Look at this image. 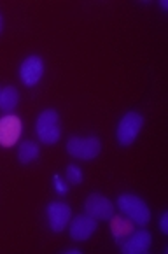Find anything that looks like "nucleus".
Segmentation results:
<instances>
[{
    "mask_svg": "<svg viewBox=\"0 0 168 254\" xmlns=\"http://www.w3.org/2000/svg\"><path fill=\"white\" fill-rule=\"evenodd\" d=\"M117 207H119L121 214L126 216L133 224L146 226L151 221V210L147 207V203L133 193L121 194L119 198H117Z\"/></svg>",
    "mask_w": 168,
    "mask_h": 254,
    "instance_id": "obj_1",
    "label": "nucleus"
},
{
    "mask_svg": "<svg viewBox=\"0 0 168 254\" xmlns=\"http://www.w3.org/2000/svg\"><path fill=\"white\" fill-rule=\"evenodd\" d=\"M35 131L42 144L53 146L60 140L61 128H60V114L55 109H46L39 114L37 123H35Z\"/></svg>",
    "mask_w": 168,
    "mask_h": 254,
    "instance_id": "obj_2",
    "label": "nucleus"
},
{
    "mask_svg": "<svg viewBox=\"0 0 168 254\" xmlns=\"http://www.w3.org/2000/svg\"><path fill=\"white\" fill-rule=\"evenodd\" d=\"M144 127V118L142 114H138L135 111H130L126 112L121 121L117 123V128H116V138L119 146L123 147H128L135 142V138L138 137L140 130Z\"/></svg>",
    "mask_w": 168,
    "mask_h": 254,
    "instance_id": "obj_3",
    "label": "nucleus"
},
{
    "mask_svg": "<svg viewBox=\"0 0 168 254\" xmlns=\"http://www.w3.org/2000/svg\"><path fill=\"white\" fill-rule=\"evenodd\" d=\"M67 151L70 156L77 158V160L90 161L100 154L102 142L98 137H70L67 140Z\"/></svg>",
    "mask_w": 168,
    "mask_h": 254,
    "instance_id": "obj_4",
    "label": "nucleus"
},
{
    "mask_svg": "<svg viewBox=\"0 0 168 254\" xmlns=\"http://www.w3.org/2000/svg\"><path fill=\"white\" fill-rule=\"evenodd\" d=\"M84 214L97 221H109L114 216V203L100 193H91L84 202Z\"/></svg>",
    "mask_w": 168,
    "mask_h": 254,
    "instance_id": "obj_5",
    "label": "nucleus"
},
{
    "mask_svg": "<svg viewBox=\"0 0 168 254\" xmlns=\"http://www.w3.org/2000/svg\"><path fill=\"white\" fill-rule=\"evenodd\" d=\"M46 216H48V223L51 232L60 233L68 226L72 219V209L68 203L65 202H51L46 209Z\"/></svg>",
    "mask_w": 168,
    "mask_h": 254,
    "instance_id": "obj_6",
    "label": "nucleus"
},
{
    "mask_svg": "<svg viewBox=\"0 0 168 254\" xmlns=\"http://www.w3.org/2000/svg\"><path fill=\"white\" fill-rule=\"evenodd\" d=\"M42 75H44V62H42L41 56H26L25 60L21 62V65H19V79H21L25 86H35L42 79Z\"/></svg>",
    "mask_w": 168,
    "mask_h": 254,
    "instance_id": "obj_7",
    "label": "nucleus"
},
{
    "mask_svg": "<svg viewBox=\"0 0 168 254\" xmlns=\"http://www.w3.org/2000/svg\"><path fill=\"white\" fill-rule=\"evenodd\" d=\"M21 120L14 114H5L0 118V146L12 147L21 137Z\"/></svg>",
    "mask_w": 168,
    "mask_h": 254,
    "instance_id": "obj_8",
    "label": "nucleus"
},
{
    "mask_svg": "<svg viewBox=\"0 0 168 254\" xmlns=\"http://www.w3.org/2000/svg\"><path fill=\"white\" fill-rule=\"evenodd\" d=\"M70 226H68V233H70V239L74 242H86L90 240V237L97 232V219H93L88 214H81V216H75L74 219H70Z\"/></svg>",
    "mask_w": 168,
    "mask_h": 254,
    "instance_id": "obj_9",
    "label": "nucleus"
},
{
    "mask_svg": "<svg viewBox=\"0 0 168 254\" xmlns=\"http://www.w3.org/2000/svg\"><path fill=\"white\" fill-rule=\"evenodd\" d=\"M153 244V237L147 230H138L133 232L130 237H126V242L123 244L124 254H147Z\"/></svg>",
    "mask_w": 168,
    "mask_h": 254,
    "instance_id": "obj_10",
    "label": "nucleus"
},
{
    "mask_svg": "<svg viewBox=\"0 0 168 254\" xmlns=\"http://www.w3.org/2000/svg\"><path fill=\"white\" fill-rule=\"evenodd\" d=\"M133 228H135L133 223H131L126 216H116V214H114V216L111 217V232L117 242H121L123 239L130 237L131 233H133Z\"/></svg>",
    "mask_w": 168,
    "mask_h": 254,
    "instance_id": "obj_11",
    "label": "nucleus"
},
{
    "mask_svg": "<svg viewBox=\"0 0 168 254\" xmlns=\"http://www.w3.org/2000/svg\"><path fill=\"white\" fill-rule=\"evenodd\" d=\"M39 153H41V147H39L37 142H34V140H25V142H21L18 147V160L21 161V163L28 165L37 160Z\"/></svg>",
    "mask_w": 168,
    "mask_h": 254,
    "instance_id": "obj_12",
    "label": "nucleus"
},
{
    "mask_svg": "<svg viewBox=\"0 0 168 254\" xmlns=\"http://www.w3.org/2000/svg\"><path fill=\"white\" fill-rule=\"evenodd\" d=\"M19 102V93L14 86H5L4 90H0V111L11 112L16 109Z\"/></svg>",
    "mask_w": 168,
    "mask_h": 254,
    "instance_id": "obj_13",
    "label": "nucleus"
},
{
    "mask_svg": "<svg viewBox=\"0 0 168 254\" xmlns=\"http://www.w3.org/2000/svg\"><path fill=\"white\" fill-rule=\"evenodd\" d=\"M82 179H84V176H82L81 168H79L77 165H68L67 167V183L77 186V184L82 183Z\"/></svg>",
    "mask_w": 168,
    "mask_h": 254,
    "instance_id": "obj_14",
    "label": "nucleus"
},
{
    "mask_svg": "<svg viewBox=\"0 0 168 254\" xmlns=\"http://www.w3.org/2000/svg\"><path fill=\"white\" fill-rule=\"evenodd\" d=\"M53 183H55V190L58 191L60 194L67 193V184H65L63 181H61L60 176H55V177H53Z\"/></svg>",
    "mask_w": 168,
    "mask_h": 254,
    "instance_id": "obj_15",
    "label": "nucleus"
},
{
    "mask_svg": "<svg viewBox=\"0 0 168 254\" xmlns=\"http://www.w3.org/2000/svg\"><path fill=\"white\" fill-rule=\"evenodd\" d=\"M160 228L163 233H168V212L161 214V219H160Z\"/></svg>",
    "mask_w": 168,
    "mask_h": 254,
    "instance_id": "obj_16",
    "label": "nucleus"
},
{
    "mask_svg": "<svg viewBox=\"0 0 168 254\" xmlns=\"http://www.w3.org/2000/svg\"><path fill=\"white\" fill-rule=\"evenodd\" d=\"M65 253H67V254H79L81 251H79V249H67Z\"/></svg>",
    "mask_w": 168,
    "mask_h": 254,
    "instance_id": "obj_17",
    "label": "nucleus"
},
{
    "mask_svg": "<svg viewBox=\"0 0 168 254\" xmlns=\"http://www.w3.org/2000/svg\"><path fill=\"white\" fill-rule=\"evenodd\" d=\"M160 5L163 9H168V2H167V0H160Z\"/></svg>",
    "mask_w": 168,
    "mask_h": 254,
    "instance_id": "obj_18",
    "label": "nucleus"
},
{
    "mask_svg": "<svg viewBox=\"0 0 168 254\" xmlns=\"http://www.w3.org/2000/svg\"><path fill=\"white\" fill-rule=\"evenodd\" d=\"M2 28H4V19H2V16H0V34H2Z\"/></svg>",
    "mask_w": 168,
    "mask_h": 254,
    "instance_id": "obj_19",
    "label": "nucleus"
}]
</instances>
